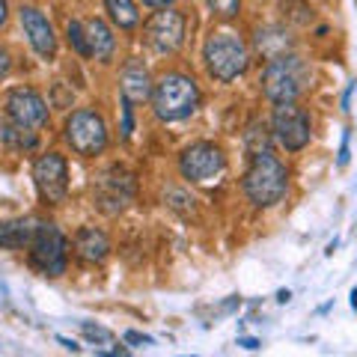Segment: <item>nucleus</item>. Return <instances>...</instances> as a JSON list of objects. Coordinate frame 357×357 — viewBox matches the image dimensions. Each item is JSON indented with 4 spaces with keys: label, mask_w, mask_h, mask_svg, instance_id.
I'll return each mask as SVG.
<instances>
[{
    "label": "nucleus",
    "mask_w": 357,
    "mask_h": 357,
    "mask_svg": "<svg viewBox=\"0 0 357 357\" xmlns=\"http://www.w3.org/2000/svg\"><path fill=\"white\" fill-rule=\"evenodd\" d=\"M241 191L256 208L277 206L289 191L286 164L271 152H259L250 158V167L241 176Z\"/></svg>",
    "instance_id": "nucleus-1"
},
{
    "label": "nucleus",
    "mask_w": 357,
    "mask_h": 357,
    "mask_svg": "<svg viewBox=\"0 0 357 357\" xmlns=\"http://www.w3.org/2000/svg\"><path fill=\"white\" fill-rule=\"evenodd\" d=\"M203 60L208 75L218 84H232L236 77H241L250 66V51L244 39L232 30H211L208 39L203 45Z\"/></svg>",
    "instance_id": "nucleus-2"
},
{
    "label": "nucleus",
    "mask_w": 357,
    "mask_h": 357,
    "mask_svg": "<svg viewBox=\"0 0 357 357\" xmlns=\"http://www.w3.org/2000/svg\"><path fill=\"white\" fill-rule=\"evenodd\" d=\"M310 86V66L295 57V54H283L265 63L262 69V93L271 105H289L298 102Z\"/></svg>",
    "instance_id": "nucleus-3"
},
{
    "label": "nucleus",
    "mask_w": 357,
    "mask_h": 357,
    "mask_svg": "<svg viewBox=\"0 0 357 357\" xmlns=\"http://www.w3.org/2000/svg\"><path fill=\"white\" fill-rule=\"evenodd\" d=\"M199 107V86L191 75L167 72L152 89V110L161 122H178L197 114Z\"/></svg>",
    "instance_id": "nucleus-4"
},
{
    "label": "nucleus",
    "mask_w": 357,
    "mask_h": 357,
    "mask_svg": "<svg viewBox=\"0 0 357 357\" xmlns=\"http://www.w3.org/2000/svg\"><path fill=\"white\" fill-rule=\"evenodd\" d=\"M63 137L77 155L96 158V155H102L107 149V122L93 107L72 110L63 126Z\"/></svg>",
    "instance_id": "nucleus-5"
},
{
    "label": "nucleus",
    "mask_w": 357,
    "mask_h": 357,
    "mask_svg": "<svg viewBox=\"0 0 357 357\" xmlns=\"http://www.w3.org/2000/svg\"><path fill=\"white\" fill-rule=\"evenodd\" d=\"M66 250L69 241L57 229V223H36L30 241V262L48 277H60L66 271Z\"/></svg>",
    "instance_id": "nucleus-6"
},
{
    "label": "nucleus",
    "mask_w": 357,
    "mask_h": 357,
    "mask_svg": "<svg viewBox=\"0 0 357 357\" xmlns=\"http://www.w3.org/2000/svg\"><path fill=\"white\" fill-rule=\"evenodd\" d=\"M271 134L286 152H301L312 137V122L310 114L298 102L274 105L271 114Z\"/></svg>",
    "instance_id": "nucleus-7"
},
{
    "label": "nucleus",
    "mask_w": 357,
    "mask_h": 357,
    "mask_svg": "<svg viewBox=\"0 0 357 357\" xmlns=\"http://www.w3.org/2000/svg\"><path fill=\"white\" fill-rule=\"evenodd\" d=\"M185 30H188V18L178 9H158L146 18L143 24V42L149 45L155 54H173L182 48L185 42Z\"/></svg>",
    "instance_id": "nucleus-8"
},
{
    "label": "nucleus",
    "mask_w": 357,
    "mask_h": 357,
    "mask_svg": "<svg viewBox=\"0 0 357 357\" xmlns=\"http://www.w3.org/2000/svg\"><path fill=\"white\" fill-rule=\"evenodd\" d=\"M223 170H227V155H223L220 146H215L208 140L191 143V146L178 155V173L188 182H211Z\"/></svg>",
    "instance_id": "nucleus-9"
},
{
    "label": "nucleus",
    "mask_w": 357,
    "mask_h": 357,
    "mask_svg": "<svg viewBox=\"0 0 357 357\" xmlns=\"http://www.w3.org/2000/svg\"><path fill=\"white\" fill-rule=\"evenodd\" d=\"M33 182H36L42 199L51 206H60L69 194V161L60 152H45L33 164Z\"/></svg>",
    "instance_id": "nucleus-10"
},
{
    "label": "nucleus",
    "mask_w": 357,
    "mask_h": 357,
    "mask_svg": "<svg viewBox=\"0 0 357 357\" xmlns=\"http://www.w3.org/2000/svg\"><path fill=\"white\" fill-rule=\"evenodd\" d=\"M134 197V176L126 173L122 167H110L93 185V199L105 215H119Z\"/></svg>",
    "instance_id": "nucleus-11"
},
{
    "label": "nucleus",
    "mask_w": 357,
    "mask_h": 357,
    "mask_svg": "<svg viewBox=\"0 0 357 357\" xmlns=\"http://www.w3.org/2000/svg\"><path fill=\"white\" fill-rule=\"evenodd\" d=\"M3 107H6V116L13 122H18L21 128L36 131V128L48 126V105H45V98L30 86L9 89L6 98H3Z\"/></svg>",
    "instance_id": "nucleus-12"
},
{
    "label": "nucleus",
    "mask_w": 357,
    "mask_h": 357,
    "mask_svg": "<svg viewBox=\"0 0 357 357\" xmlns=\"http://www.w3.org/2000/svg\"><path fill=\"white\" fill-rule=\"evenodd\" d=\"M18 18H21V27H24L27 39L33 45V51H36L42 60H54V57H57V36H54L51 21L45 18L36 6H21Z\"/></svg>",
    "instance_id": "nucleus-13"
},
{
    "label": "nucleus",
    "mask_w": 357,
    "mask_h": 357,
    "mask_svg": "<svg viewBox=\"0 0 357 357\" xmlns=\"http://www.w3.org/2000/svg\"><path fill=\"white\" fill-rule=\"evenodd\" d=\"M119 89H122V98L131 105H143L152 98V77L146 72V66H143L137 57L126 63V69H122V77H119Z\"/></svg>",
    "instance_id": "nucleus-14"
},
{
    "label": "nucleus",
    "mask_w": 357,
    "mask_h": 357,
    "mask_svg": "<svg viewBox=\"0 0 357 357\" xmlns=\"http://www.w3.org/2000/svg\"><path fill=\"white\" fill-rule=\"evenodd\" d=\"M75 253L84 262H105L110 253V241L102 229L96 227H81L75 232Z\"/></svg>",
    "instance_id": "nucleus-15"
},
{
    "label": "nucleus",
    "mask_w": 357,
    "mask_h": 357,
    "mask_svg": "<svg viewBox=\"0 0 357 357\" xmlns=\"http://www.w3.org/2000/svg\"><path fill=\"white\" fill-rule=\"evenodd\" d=\"M84 30H86V45H89V57H96L98 63H110L114 60V51H116V39L110 27L105 24L102 18H89L84 21Z\"/></svg>",
    "instance_id": "nucleus-16"
},
{
    "label": "nucleus",
    "mask_w": 357,
    "mask_h": 357,
    "mask_svg": "<svg viewBox=\"0 0 357 357\" xmlns=\"http://www.w3.org/2000/svg\"><path fill=\"white\" fill-rule=\"evenodd\" d=\"M253 45L265 60H274V57H283V54L292 48V39H289V33L283 27H259Z\"/></svg>",
    "instance_id": "nucleus-17"
},
{
    "label": "nucleus",
    "mask_w": 357,
    "mask_h": 357,
    "mask_svg": "<svg viewBox=\"0 0 357 357\" xmlns=\"http://www.w3.org/2000/svg\"><path fill=\"white\" fill-rule=\"evenodd\" d=\"M0 143L13 152H24V149L36 146V131L21 128L18 122H13L6 116V119H0Z\"/></svg>",
    "instance_id": "nucleus-18"
},
{
    "label": "nucleus",
    "mask_w": 357,
    "mask_h": 357,
    "mask_svg": "<svg viewBox=\"0 0 357 357\" xmlns=\"http://www.w3.org/2000/svg\"><path fill=\"white\" fill-rule=\"evenodd\" d=\"M33 229H36V227H30L27 220H0V248H3V250L30 248Z\"/></svg>",
    "instance_id": "nucleus-19"
},
{
    "label": "nucleus",
    "mask_w": 357,
    "mask_h": 357,
    "mask_svg": "<svg viewBox=\"0 0 357 357\" xmlns=\"http://www.w3.org/2000/svg\"><path fill=\"white\" fill-rule=\"evenodd\" d=\"M105 9H107L110 21L122 30H134L140 24V13H137L134 0H105Z\"/></svg>",
    "instance_id": "nucleus-20"
},
{
    "label": "nucleus",
    "mask_w": 357,
    "mask_h": 357,
    "mask_svg": "<svg viewBox=\"0 0 357 357\" xmlns=\"http://www.w3.org/2000/svg\"><path fill=\"white\" fill-rule=\"evenodd\" d=\"M268 143H271V134H268L265 122H253V126L244 131V149H248L250 158L253 155H259V152H271L268 149Z\"/></svg>",
    "instance_id": "nucleus-21"
},
{
    "label": "nucleus",
    "mask_w": 357,
    "mask_h": 357,
    "mask_svg": "<svg viewBox=\"0 0 357 357\" xmlns=\"http://www.w3.org/2000/svg\"><path fill=\"white\" fill-rule=\"evenodd\" d=\"M280 9H283V15L298 27H307L312 21V9L304 3V0H280Z\"/></svg>",
    "instance_id": "nucleus-22"
},
{
    "label": "nucleus",
    "mask_w": 357,
    "mask_h": 357,
    "mask_svg": "<svg viewBox=\"0 0 357 357\" xmlns=\"http://www.w3.org/2000/svg\"><path fill=\"white\" fill-rule=\"evenodd\" d=\"M66 39H69L72 48L81 54V57H89V45H86V30H84V21L69 18L66 21Z\"/></svg>",
    "instance_id": "nucleus-23"
},
{
    "label": "nucleus",
    "mask_w": 357,
    "mask_h": 357,
    "mask_svg": "<svg viewBox=\"0 0 357 357\" xmlns=\"http://www.w3.org/2000/svg\"><path fill=\"white\" fill-rule=\"evenodd\" d=\"M81 333L96 345H110L114 342V333H110L107 328H102V325H93V321H81Z\"/></svg>",
    "instance_id": "nucleus-24"
},
{
    "label": "nucleus",
    "mask_w": 357,
    "mask_h": 357,
    "mask_svg": "<svg viewBox=\"0 0 357 357\" xmlns=\"http://www.w3.org/2000/svg\"><path fill=\"white\" fill-rule=\"evenodd\" d=\"M208 9L218 18H236L241 9V0H208Z\"/></svg>",
    "instance_id": "nucleus-25"
},
{
    "label": "nucleus",
    "mask_w": 357,
    "mask_h": 357,
    "mask_svg": "<svg viewBox=\"0 0 357 357\" xmlns=\"http://www.w3.org/2000/svg\"><path fill=\"white\" fill-rule=\"evenodd\" d=\"M131 131H134V105L122 98V137L128 140Z\"/></svg>",
    "instance_id": "nucleus-26"
},
{
    "label": "nucleus",
    "mask_w": 357,
    "mask_h": 357,
    "mask_svg": "<svg viewBox=\"0 0 357 357\" xmlns=\"http://www.w3.org/2000/svg\"><path fill=\"white\" fill-rule=\"evenodd\" d=\"M122 340H126L128 345H134V349H140V345H152V337H146V333H140V331H126L122 333Z\"/></svg>",
    "instance_id": "nucleus-27"
},
{
    "label": "nucleus",
    "mask_w": 357,
    "mask_h": 357,
    "mask_svg": "<svg viewBox=\"0 0 357 357\" xmlns=\"http://www.w3.org/2000/svg\"><path fill=\"white\" fill-rule=\"evenodd\" d=\"M349 140H351V134L345 131V134H342V143H340V155H337V164H340V167L349 164V155H351V152H349Z\"/></svg>",
    "instance_id": "nucleus-28"
},
{
    "label": "nucleus",
    "mask_w": 357,
    "mask_h": 357,
    "mask_svg": "<svg viewBox=\"0 0 357 357\" xmlns=\"http://www.w3.org/2000/svg\"><path fill=\"white\" fill-rule=\"evenodd\" d=\"M9 69H13V60H9V51L0 48V81L9 75Z\"/></svg>",
    "instance_id": "nucleus-29"
},
{
    "label": "nucleus",
    "mask_w": 357,
    "mask_h": 357,
    "mask_svg": "<svg viewBox=\"0 0 357 357\" xmlns=\"http://www.w3.org/2000/svg\"><path fill=\"white\" fill-rule=\"evenodd\" d=\"M143 6H149V9H170L176 0H140Z\"/></svg>",
    "instance_id": "nucleus-30"
},
{
    "label": "nucleus",
    "mask_w": 357,
    "mask_h": 357,
    "mask_svg": "<svg viewBox=\"0 0 357 357\" xmlns=\"http://www.w3.org/2000/svg\"><path fill=\"white\" fill-rule=\"evenodd\" d=\"M238 345H241V349H248V351H256V349H259V340H253V337H241V340H238Z\"/></svg>",
    "instance_id": "nucleus-31"
},
{
    "label": "nucleus",
    "mask_w": 357,
    "mask_h": 357,
    "mask_svg": "<svg viewBox=\"0 0 357 357\" xmlns=\"http://www.w3.org/2000/svg\"><path fill=\"white\" fill-rule=\"evenodd\" d=\"M9 21V0H0V27Z\"/></svg>",
    "instance_id": "nucleus-32"
},
{
    "label": "nucleus",
    "mask_w": 357,
    "mask_h": 357,
    "mask_svg": "<svg viewBox=\"0 0 357 357\" xmlns=\"http://www.w3.org/2000/svg\"><path fill=\"white\" fill-rule=\"evenodd\" d=\"M354 86L357 84H349V89L342 93V110H349V105H351V93H354Z\"/></svg>",
    "instance_id": "nucleus-33"
},
{
    "label": "nucleus",
    "mask_w": 357,
    "mask_h": 357,
    "mask_svg": "<svg viewBox=\"0 0 357 357\" xmlns=\"http://www.w3.org/2000/svg\"><path fill=\"white\" fill-rule=\"evenodd\" d=\"M238 304H241V298H229V301H227V304H223L220 310H223V312H232V310H236Z\"/></svg>",
    "instance_id": "nucleus-34"
},
{
    "label": "nucleus",
    "mask_w": 357,
    "mask_h": 357,
    "mask_svg": "<svg viewBox=\"0 0 357 357\" xmlns=\"http://www.w3.org/2000/svg\"><path fill=\"white\" fill-rule=\"evenodd\" d=\"M57 340H60V342L66 345V349H72V351H77V349H81V345H77L75 340H69V337H57Z\"/></svg>",
    "instance_id": "nucleus-35"
},
{
    "label": "nucleus",
    "mask_w": 357,
    "mask_h": 357,
    "mask_svg": "<svg viewBox=\"0 0 357 357\" xmlns=\"http://www.w3.org/2000/svg\"><path fill=\"white\" fill-rule=\"evenodd\" d=\"M289 298H292V292H289V289H280V292H277V301H280V304H286Z\"/></svg>",
    "instance_id": "nucleus-36"
},
{
    "label": "nucleus",
    "mask_w": 357,
    "mask_h": 357,
    "mask_svg": "<svg viewBox=\"0 0 357 357\" xmlns=\"http://www.w3.org/2000/svg\"><path fill=\"white\" fill-rule=\"evenodd\" d=\"M351 307H354V310H357V286H354V289H351Z\"/></svg>",
    "instance_id": "nucleus-37"
}]
</instances>
